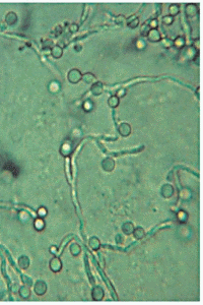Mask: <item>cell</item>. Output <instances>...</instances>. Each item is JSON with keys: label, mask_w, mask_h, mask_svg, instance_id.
I'll use <instances>...</instances> for the list:
<instances>
[{"label": "cell", "mask_w": 203, "mask_h": 305, "mask_svg": "<svg viewBox=\"0 0 203 305\" xmlns=\"http://www.w3.org/2000/svg\"><path fill=\"white\" fill-rule=\"evenodd\" d=\"M50 268L54 273H58L62 268V262L61 259L58 257H54L50 260Z\"/></svg>", "instance_id": "4"}, {"label": "cell", "mask_w": 203, "mask_h": 305, "mask_svg": "<svg viewBox=\"0 0 203 305\" xmlns=\"http://www.w3.org/2000/svg\"><path fill=\"white\" fill-rule=\"evenodd\" d=\"M69 30H70L71 33H76L78 30V26L76 23H71L70 26H69Z\"/></svg>", "instance_id": "32"}, {"label": "cell", "mask_w": 203, "mask_h": 305, "mask_svg": "<svg viewBox=\"0 0 203 305\" xmlns=\"http://www.w3.org/2000/svg\"><path fill=\"white\" fill-rule=\"evenodd\" d=\"M51 55H52L54 58H56V59L60 58L63 55V49H62V47H60L59 45L53 46V47L51 48Z\"/></svg>", "instance_id": "11"}, {"label": "cell", "mask_w": 203, "mask_h": 305, "mask_svg": "<svg viewBox=\"0 0 203 305\" xmlns=\"http://www.w3.org/2000/svg\"><path fill=\"white\" fill-rule=\"evenodd\" d=\"M179 11H180V6H179L178 4H172L169 7V12H170V15H171V16H175V15H177L179 13Z\"/></svg>", "instance_id": "23"}, {"label": "cell", "mask_w": 203, "mask_h": 305, "mask_svg": "<svg viewBox=\"0 0 203 305\" xmlns=\"http://www.w3.org/2000/svg\"><path fill=\"white\" fill-rule=\"evenodd\" d=\"M102 167L105 171L111 172V171H113L115 168V161L112 158H106L102 162Z\"/></svg>", "instance_id": "5"}, {"label": "cell", "mask_w": 203, "mask_h": 305, "mask_svg": "<svg viewBox=\"0 0 203 305\" xmlns=\"http://www.w3.org/2000/svg\"><path fill=\"white\" fill-rule=\"evenodd\" d=\"M132 234L134 235V237L136 239L139 240V239H142V238L145 236V231L143 228L137 227V228H134V231H133Z\"/></svg>", "instance_id": "17"}, {"label": "cell", "mask_w": 203, "mask_h": 305, "mask_svg": "<svg viewBox=\"0 0 203 305\" xmlns=\"http://www.w3.org/2000/svg\"><path fill=\"white\" fill-rule=\"evenodd\" d=\"M174 194V187L171 184H165L162 187V195L165 198H170Z\"/></svg>", "instance_id": "6"}, {"label": "cell", "mask_w": 203, "mask_h": 305, "mask_svg": "<svg viewBox=\"0 0 203 305\" xmlns=\"http://www.w3.org/2000/svg\"><path fill=\"white\" fill-rule=\"evenodd\" d=\"M163 23L165 24L170 26V24H172L173 23H174V17L171 16V15H166V16L163 17Z\"/></svg>", "instance_id": "28"}, {"label": "cell", "mask_w": 203, "mask_h": 305, "mask_svg": "<svg viewBox=\"0 0 203 305\" xmlns=\"http://www.w3.org/2000/svg\"><path fill=\"white\" fill-rule=\"evenodd\" d=\"M17 264H19V267L20 268H23V270H26V268L30 267V258L26 255H22L19 258Z\"/></svg>", "instance_id": "10"}, {"label": "cell", "mask_w": 203, "mask_h": 305, "mask_svg": "<svg viewBox=\"0 0 203 305\" xmlns=\"http://www.w3.org/2000/svg\"><path fill=\"white\" fill-rule=\"evenodd\" d=\"M146 37H147V39L151 42H159V41H160V39H162L159 32L156 29L150 30Z\"/></svg>", "instance_id": "7"}, {"label": "cell", "mask_w": 203, "mask_h": 305, "mask_svg": "<svg viewBox=\"0 0 203 305\" xmlns=\"http://www.w3.org/2000/svg\"><path fill=\"white\" fill-rule=\"evenodd\" d=\"M133 231H134V226H133L132 223H130V222L124 223L123 226H122V232L124 234L130 235V234L133 233Z\"/></svg>", "instance_id": "13"}, {"label": "cell", "mask_w": 203, "mask_h": 305, "mask_svg": "<svg viewBox=\"0 0 203 305\" xmlns=\"http://www.w3.org/2000/svg\"><path fill=\"white\" fill-rule=\"evenodd\" d=\"M61 154L63 156H68L71 154V149H70V145H63L62 149H61Z\"/></svg>", "instance_id": "26"}, {"label": "cell", "mask_w": 203, "mask_h": 305, "mask_svg": "<svg viewBox=\"0 0 203 305\" xmlns=\"http://www.w3.org/2000/svg\"><path fill=\"white\" fill-rule=\"evenodd\" d=\"M79 47H80V46H78V45H77V46H76V48H75V50H76V51H79L80 49H81V48H79Z\"/></svg>", "instance_id": "38"}, {"label": "cell", "mask_w": 203, "mask_h": 305, "mask_svg": "<svg viewBox=\"0 0 203 305\" xmlns=\"http://www.w3.org/2000/svg\"><path fill=\"white\" fill-rule=\"evenodd\" d=\"M34 291L38 296L44 295L45 293L47 292V284L45 283L44 281H38V282L35 284Z\"/></svg>", "instance_id": "2"}, {"label": "cell", "mask_w": 203, "mask_h": 305, "mask_svg": "<svg viewBox=\"0 0 203 305\" xmlns=\"http://www.w3.org/2000/svg\"><path fill=\"white\" fill-rule=\"evenodd\" d=\"M81 252V248L80 246L78 245L77 243H72L70 245V253L73 256H78L80 254Z\"/></svg>", "instance_id": "19"}, {"label": "cell", "mask_w": 203, "mask_h": 305, "mask_svg": "<svg viewBox=\"0 0 203 305\" xmlns=\"http://www.w3.org/2000/svg\"><path fill=\"white\" fill-rule=\"evenodd\" d=\"M119 133L122 136H128L131 133V126L128 123H126V122L121 123L119 125Z\"/></svg>", "instance_id": "8"}, {"label": "cell", "mask_w": 203, "mask_h": 305, "mask_svg": "<svg viewBox=\"0 0 203 305\" xmlns=\"http://www.w3.org/2000/svg\"><path fill=\"white\" fill-rule=\"evenodd\" d=\"M119 97L118 96H112L109 98V100H108V104H109V106L111 107V108H116V107L119 106Z\"/></svg>", "instance_id": "20"}, {"label": "cell", "mask_w": 203, "mask_h": 305, "mask_svg": "<svg viewBox=\"0 0 203 305\" xmlns=\"http://www.w3.org/2000/svg\"><path fill=\"white\" fill-rule=\"evenodd\" d=\"M148 26H149V27L151 30L152 29H156L157 26H159V23H157V20H156V18H153V20H151L149 21V23H148Z\"/></svg>", "instance_id": "31"}, {"label": "cell", "mask_w": 203, "mask_h": 305, "mask_svg": "<svg viewBox=\"0 0 203 305\" xmlns=\"http://www.w3.org/2000/svg\"><path fill=\"white\" fill-rule=\"evenodd\" d=\"M42 45H43V48H52L53 47V40L52 39H45L42 42Z\"/></svg>", "instance_id": "27"}, {"label": "cell", "mask_w": 203, "mask_h": 305, "mask_svg": "<svg viewBox=\"0 0 203 305\" xmlns=\"http://www.w3.org/2000/svg\"><path fill=\"white\" fill-rule=\"evenodd\" d=\"M19 293L20 297L23 298V299H28V298H30V296H31V290H30L29 287H26V286L20 287Z\"/></svg>", "instance_id": "16"}, {"label": "cell", "mask_w": 203, "mask_h": 305, "mask_svg": "<svg viewBox=\"0 0 203 305\" xmlns=\"http://www.w3.org/2000/svg\"><path fill=\"white\" fill-rule=\"evenodd\" d=\"M127 24H128V27H131V29H135V27H137L139 24V18L137 16H135V15H133L131 18H129V20H127Z\"/></svg>", "instance_id": "18"}, {"label": "cell", "mask_w": 203, "mask_h": 305, "mask_svg": "<svg viewBox=\"0 0 203 305\" xmlns=\"http://www.w3.org/2000/svg\"><path fill=\"white\" fill-rule=\"evenodd\" d=\"M124 20H125V17H124L123 15H119V16H117V18H116V23H121Z\"/></svg>", "instance_id": "36"}, {"label": "cell", "mask_w": 203, "mask_h": 305, "mask_svg": "<svg viewBox=\"0 0 203 305\" xmlns=\"http://www.w3.org/2000/svg\"><path fill=\"white\" fill-rule=\"evenodd\" d=\"M125 93H126V91H125V90H120L119 92H118V95H117V96L124 97V95H125Z\"/></svg>", "instance_id": "37"}, {"label": "cell", "mask_w": 203, "mask_h": 305, "mask_svg": "<svg viewBox=\"0 0 203 305\" xmlns=\"http://www.w3.org/2000/svg\"><path fill=\"white\" fill-rule=\"evenodd\" d=\"M151 30V29L149 27V26H148V23H147V24H146V23H144L143 26L141 27V29H140V34H141V35L143 36V37H146V36H147V34L149 33V30Z\"/></svg>", "instance_id": "25"}, {"label": "cell", "mask_w": 203, "mask_h": 305, "mask_svg": "<svg viewBox=\"0 0 203 305\" xmlns=\"http://www.w3.org/2000/svg\"><path fill=\"white\" fill-rule=\"evenodd\" d=\"M81 79H82L86 84H95L96 82V76L90 72L84 73V74L82 75V77H81Z\"/></svg>", "instance_id": "15"}, {"label": "cell", "mask_w": 203, "mask_h": 305, "mask_svg": "<svg viewBox=\"0 0 203 305\" xmlns=\"http://www.w3.org/2000/svg\"><path fill=\"white\" fill-rule=\"evenodd\" d=\"M55 249H56V247H52V252H53V253H54V252H56V250H55Z\"/></svg>", "instance_id": "39"}, {"label": "cell", "mask_w": 203, "mask_h": 305, "mask_svg": "<svg viewBox=\"0 0 203 305\" xmlns=\"http://www.w3.org/2000/svg\"><path fill=\"white\" fill-rule=\"evenodd\" d=\"M89 245L93 250L96 251V250H99L100 247H101V242H100L99 238L92 237V238H89Z\"/></svg>", "instance_id": "12"}, {"label": "cell", "mask_w": 203, "mask_h": 305, "mask_svg": "<svg viewBox=\"0 0 203 305\" xmlns=\"http://www.w3.org/2000/svg\"><path fill=\"white\" fill-rule=\"evenodd\" d=\"M185 44H186V41H185V39L183 38V37H177L174 41V45L179 49L183 48L185 46Z\"/></svg>", "instance_id": "22"}, {"label": "cell", "mask_w": 203, "mask_h": 305, "mask_svg": "<svg viewBox=\"0 0 203 305\" xmlns=\"http://www.w3.org/2000/svg\"><path fill=\"white\" fill-rule=\"evenodd\" d=\"M196 6L195 5H193V4H189V5H187L186 6V14H187V16H189V17H192L194 16V15L196 14Z\"/></svg>", "instance_id": "21"}, {"label": "cell", "mask_w": 203, "mask_h": 305, "mask_svg": "<svg viewBox=\"0 0 203 305\" xmlns=\"http://www.w3.org/2000/svg\"><path fill=\"white\" fill-rule=\"evenodd\" d=\"M38 214H39V216H41V217H44L45 215L47 214V210L44 209V207H41L40 210H38Z\"/></svg>", "instance_id": "34"}, {"label": "cell", "mask_w": 203, "mask_h": 305, "mask_svg": "<svg viewBox=\"0 0 203 305\" xmlns=\"http://www.w3.org/2000/svg\"><path fill=\"white\" fill-rule=\"evenodd\" d=\"M187 217H188V215H187V214L185 213V212H180V213L178 214V220H179V221H180V222H182V223L186 221V220H187Z\"/></svg>", "instance_id": "29"}, {"label": "cell", "mask_w": 203, "mask_h": 305, "mask_svg": "<svg viewBox=\"0 0 203 305\" xmlns=\"http://www.w3.org/2000/svg\"><path fill=\"white\" fill-rule=\"evenodd\" d=\"M163 44L166 46V47H171V45H172V41H170V40H163Z\"/></svg>", "instance_id": "35"}, {"label": "cell", "mask_w": 203, "mask_h": 305, "mask_svg": "<svg viewBox=\"0 0 203 305\" xmlns=\"http://www.w3.org/2000/svg\"><path fill=\"white\" fill-rule=\"evenodd\" d=\"M16 20H17V15L13 11H9L6 14V16H5V21L8 24H14L16 23Z\"/></svg>", "instance_id": "14"}, {"label": "cell", "mask_w": 203, "mask_h": 305, "mask_svg": "<svg viewBox=\"0 0 203 305\" xmlns=\"http://www.w3.org/2000/svg\"><path fill=\"white\" fill-rule=\"evenodd\" d=\"M61 33H62V27L60 26H57L55 27V30H54V35L58 37L59 35H61Z\"/></svg>", "instance_id": "33"}, {"label": "cell", "mask_w": 203, "mask_h": 305, "mask_svg": "<svg viewBox=\"0 0 203 305\" xmlns=\"http://www.w3.org/2000/svg\"><path fill=\"white\" fill-rule=\"evenodd\" d=\"M104 296H105V292H104V290H103L102 287L96 286L95 288L93 289V291H92V297H93V300H96V301L103 300Z\"/></svg>", "instance_id": "3"}, {"label": "cell", "mask_w": 203, "mask_h": 305, "mask_svg": "<svg viewBox=\"0 0 203 305\" xmlns=\"http://www.w3.org/2000/svg\"><path fill=\"white\" fill-rule=\"evenodd\" d=\"M81 77H82V74H81V72L76 68L71 69L67 74L68 81H70L71 84H77V82H79L81 81Z\"/></svg>", "instance_id": "1"}, {"label": "cell", "mask_w": 203, "mask_h": 305, "mask_svg": "<svg viewBox=\"0 0 203 305\" xmlns=\"http://www.w3.org/2000/svg\"><path fill=\"white\" fill-rule=\"evenodd\" d=\"M83 108L86 109V111H89V110L93 108V102L92 101H89V100L86 101L84 104H83Z\"/></svg>", "instance_id": "30"}, {"label": "cell", "mask_w": 203, "mask_h": 305, "mask_svg": "<svg viewBox=\"0 0 203 305\" xmlns=\"http://www.w3.org/2000/svg\"><path fill=\"white\" fill-rule=\"evenodd\" d=\"M35 228L37 229L38 231L43 230V229L45 228V222H44V220L41 219V218H39V219L36 220V221H35Z\"/></svg>", "instance_id": "24"}, {"label": "cell", "mask_w": 203, "mask_h": 305, "mask_svg": "<svg viewBox=\"0 0 203 305\" xmlns=\"http://www.w3.org/2000/svg\"><path fill=\"white\" fill-rule=\"evenodd\" d=\"M103 90H104V88H103L102 82L96 81L95 84H93L90 92H92V94L95 95V96H99V95H101L103 93Z\"/></svg>", "instance_id": "9"}]
</instances>
